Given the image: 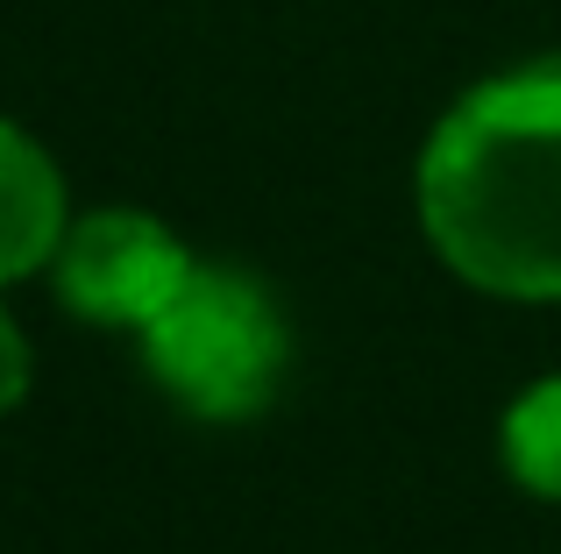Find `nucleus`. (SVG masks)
<instances>
[{"label": "nucleus", "mask_w": 561, "mask_h": 554, "mask_svg": "<svg viewBox=\"0 0 561 554\" xmlns=\"http://www.w3.org/2000/svg\"><path fill=\"white\" fill-rule=\"evenodd\" d=\"M150 377L199 419H249L277 399L291 362V327L249 270L192 264L171 305L142 327Z\"/></svg>", "instance_id": "f03ea898"}, {"label": "nucleus", "mask_w": 561, "mask_h": 554, "mask_svg": "<svg viewBox=\"0 0 561 554\" xmlns=\"http://www.w3.org/2000/svg\"><path fill=\"white\" fill-rule=\"evenodd\" d=\"M28 370H36L28 334L14 327V313H0V413H14V405L28 399Z\"/></svg>", "instance_id": "423d86ee"}, {"label": "nucleus", "mask_w": 561, "mask_h": 554, "mask_svg": "<svg viewBox=\"0 0 561 554\" xmlns=\"http://www.w3.org/2000/svg\"><path fill=\"white\" fill-rule=\"evenodd\" d=\"M50 270H57V299L85 327H136L142 334L171 305V291L192 277V256L157 213L100 207L65 228Z\"/></svg>", "instance_id": "7ed1b4c3"}, {"label": "nucleus", "mask_w": 561, "mask_h": 554, "mask_svg": "<svg viewBox=\"0 0 561 554\" xmlns=\"http://www.w3.org/2000/svg\"><path fill=\"white\" fill-rule=\"evenodd\" d=\"M420 228L497 299H561V65H526L440 114L420 157Z\"/></svg>", "instance_id": "f257e3e1"}, {"label": "nucleus", "mask_w": 561, "mask_h": 554, "mask_svg": "<svg viewBox=\"0 0 561 554\" xmlns=\"http://www.w3.org/2000/svg\"><path fill=\"white\" fill-rule=\"evenodd\" d=\"M65 178L28 128L0 122V285L43 270L65 242Z\"/></svg>", "instance_id": "20e7f679"}, {"label": "nucleus", "mask_w": 561, "mask_h": 554, "mask_svg": "<svg viewBox=\"0 0 561 554\" xmlns=\"http://www.w3.org/2000/svg\"><path fill=\"white\" fill-rule=\"evenodd\" d=\"M497 448H505L512 484L534 490V498H548V505H561V377H540L534 391L512 399Z\"/></svg>", "instance_id": "39448f33"}]
</instances>
